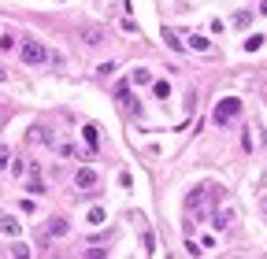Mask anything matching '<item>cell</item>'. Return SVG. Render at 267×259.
I'll return each instance as SVG.
<instances>
[{
    "instance_id": "6da1fadb",
    "label": "cell",
    "mask_w": 267,
    "mask_h": 259,
    "mask_svg": "<svg viewBox=\"0 0 267 259\" xmlns=\"http://www.w3.org/2000/svg\"><path fill=\"white\" fill-rule=\"evenodd\" d=\"M19 56H23L26 67H41L49 63V49H45L41 41H34V37H23V45H19Z\"/></svg>"
},
{
    "instance_id": "30bf717a",
    "label": "cell",
    "mask_w": 267,
    "mask_h": 259,
    "mask_svg": "<svg viewBox=\"0 0 267 259\" xmlns=\"http://www.w3.org/2000/svg\"><path fill=\"white\" fill-rule=\"evenodd\" d=\"M189 49H197V52H208V49H212V41H208V37H200V34H189Z\"/></svg>"
},
{
    "instance_id": "d6986e66",
    "label": "cell",
    "mask_w": 267,
    "mask_h": 259,
    "mask_svg": "<svg viewBox=\"0 0 267 259\" xmlns=\"http://www.w3.org/2000/svg\"><path fill=\"white\" fill-rule=\"evenodd\" d=\"M0 49H4V52H8V49H15V37H12V34H4V37H0Z\"/></svg>"
},
{
    "instance_id": "ffe728a7",
    "label": "cell",
    "mask_w": 267,
    "mask_h": 259,
    "mask_svg": "<svg viewBox=\"0 0 267 259\" xmlns=\"http://www.w3.org/2000/svg\"><path fill=\"white\" fill-rule=\"evenodd\" d=\"M8 167V148H0V170Z\"/></svg>"
},
{
    "instance_id": "8fae6325",
    "label": "cell",
    "mask_w": 267,
    "mask_h": 259,
    "mask_svg": "<svg viewBox=\"0 0 267 259\" xmlns=\"http://www.w3.org/2000/svg\"><path fill=\"white\" fill-rule=\"evenodd\" d=\"M164 41H167V49H171V52H182V41H178V34H175V30H164Z\"/></svg>"
},
{
    "instance_id": "8992f818",
    "label": "cell",
    "mask_w": 267,
    "mask_h": 259,
    "mask_svg": "<svg viewBox=\"0 0 267 259\" xmlns=\"http://www.w3.org/2000/svg\"><path fill=\"white\" fill-rule=\"evenodd\" d=\"M208 200V189L204 185H197V189H189V196H186V211H197L200 204Z\"/></svg>"
},
{
    "instance_id": "5bb4252c",
    "label": "cell",
    "mask_w": 267,
    "mask_h": 259,
    "mask_svg": "<svg viewBox=\"0 0 267 259\" xmlns=\"http://www.w3.org/2000/svg\"><path fill=\"white\" fill-rule=\"evenodd\" d=\"M263 49V34H252L249 41H245V52H260Z\"/></svg>"
},
{
    "instance_id": "603a6c76",
    "label": "cell",
    "mask_w": 267,
    "mask_h": 259,
    "mask_svg": "<svg viewBox=\"0 0 267 259\" xmlns=\"http://www.w3.org/2000/svg\"><path fill=\"white\" fill-rule=\"evenodd\" d=\"M263 145H267V133H263Z\"/></svg>"
},
{
    "instance_id": "3957f363",
    "label": "cell",
    "mask_w": 267,
    "mask_h": 259,
    "mask_svg": "<svg viewBox=\"0 0 267 259\" xmlns=\"http://www.w3.org/2000/svg\"><path fill=\"white\" fill-rule=\"evenodd\" d=\"M115 100H119L130 115H138V111H141V108H138V100L130 97V82H119V85H115Z\"/></svg>"
},
{
    "instance_id": "9c48e42d",
    "label": "cell",
    "mask_w": 267,
    "mask_h": 259,
    "mask_svg": "<svg viewBox=\"0 0 267 259\" xmlns=\"http://www.w3.org/2000/svg\"><path fill=\"white\" fill-rule=\"evenodd\" d=\"M26 189H30V193H37V196L45 193V181H41V174H37V167H30V185H26Z\"/></svg>"
},
{
    "instance_id": "2e32d148",
    "label": "cell",
    "mask_w": 267,
    "mask_h": 259,
    "mask_svg": "<svg viewBox=\"0 0 267 259\" xmlns=\"http://www.w3.org/2000/svg\"><path fill=\"white\" fill-rule=\"evenodd\" d=\"M249 23H252V12H237V15H234V26H237V30H245Z\"/></svg>"
},
{
    "instance_id": "52a82bcc",
    "label": "cell",
    "mask_w": 267,
    "mask_h": 259,
    "mask_svg": "<svg viewBox=\"0 0 267 259\" xmlns=\"http://www.w3.org/2000/svg\"><path fill=\"white\" fill-rule=\"evenodd\" d=\"M0 229H4L8 237H19V233H23V226H19L15 215H0Z\"/></svg>"
},
{
    "instance_id": "ba28073f",
    "label": "cell",
    "mask_w": 267,
    "mask_h": 259,
    "mask_svg": "<svg viewBox=\"0 0 267 259\" xmlns=\"http://www.w3.org/2000/svg\"><path fill=\"white\" fill-rule=\"evenodd\" d=\"M82 137H85V145H89V152H97V126H93V122H89V126H82Z\"/></svg>"
},
{
    "instance_id": "e0dca14e",
    "label": "cell",
    "mask_w": 267,
    "mask_h": 259,
    "mask_svg": "<svg viewBox=\"0 0 267 259\" xmlns=\"http://www.w3.org/2000/svg\"><path fill=\"white\" fill-rule=\"evenodd\" d=\"M149 82H152V74L145 67H138V71H134V85H149Z\"/></svg>"
},
{
    "instance_id": "5b68a950",
    "label": "cell",
    "mask_w": 267,
    "mask_h": 259,
    "mask_svg": "<svg viewBox=\"0 0 267 259\" xmlns=\"http://www.w3.org/2000/svg\"><path fill=\"white\" fill-rule=\"evenodd\" d=\"M67 229H71V222H67V218H49V222H45V233L49 237H67Z\"/></svg>"
},
{
    "instance_id": "ac0fdd59",
    "label": "cell",
    "mask_w": 267,
    "mask_h": 259,
    "mask_svg": "<svg viewBox=\"0 0 267 259\" xmlns=\"http://www.w3.org/2000/svg\"><path fill=\"white\" fill-rule=\"evenodd\" d=\"M215 226H219V229L230 226V211H219V215H215Z\"/></svg>"
},
{
    "instance_id": "4fadbf2b",
    "label": "cell",
    "mask_w": 267,
    "mask_h": 259,
    "mask_svg": "<svg viewBox=\"0 0 267 259\" xmlns=\"http://www.w3.org/2000/svg\"><path fill=\"white\" fill-rule=\"evenodd\" d=\"M100 41H104L100 26H89V30H85V45H100Z\"/></svg>"
},
{
    "instance_id": "7a4b0ae2",
    "label": "cell",
    "mask_w": 267,
    "mask_h": 259,
    "mask_svg": "<svg viewBox=\"0 0 267 259\" xmlns=\"http://www.w3.org/2000/svg\"><path fill=\"white\" fill-rule=\"evenodd\" d=\"M237 115H241V97H223L215 104V111H212V122L215 126H226V122H234Z\"/></svg>"
},
{
    "instance_id": "277c9868",
    "label": "cell",
    "mask_w": 267,
    "mask_h": 259,
    "mask_svg": "<svg viewBox=\"0 0 267 259\" xmlns=\"http://www.w3.org/2000/svg\"><path fill=\"white\" fill-rule=\"evenodd\" d=\"M74 185L85 189V193H89V189H97V170H93V167H82L78 174H74Z\"/></svg>"
},
{
    "instance_id": "7402d4cb",
    "label": "cell",
    "mask_w": 267,
    "mask_h": 259,
    "mask_svg": "<svg viewBox=\"0 0 267 259\" xmlns=\"http://www.w3.org/2000/svg\"><path fill=\"white\" fill-rule=\"evenodd\" d=\"M4 78H8V74H4V71H0V82H4Z\"/></svg>"
},
{
    "instance_id": "9a60e30c",
    "label": "cell",
    "mask_w": 267,
    "mask_h": 259,
    "mask_svg": "<svg viewBox=\"0 0 267 259\" xmlns=\"http://www.w3.org/2000/svg\"><path fill=\"white\" fill-rule=\"evenodd\" d=\"M152 93H156V100H167L171 97V85L167 82H152Z\"/></svg>"
},
{
    "instance_id": "44dd1931",
    "label": "cell",
    "mask_w": 267,
    "mask_h": 259,
    "mask_svg": "<svg viewBox=\"0 0 267 259\" xmlns=\"http://www.w3.org/2000/svg\"><path fill=\"white\" fill-rule=\"evenodd\" d=\"M260 12H263V15H267V0H263V4H260Z\"/></svg>"
},
{
    "instance_id": "7c38bea8",
    "label": "cell",
    "mask_w": 267,
    "mask_h": 259,
    "mask_svg": "<svg viewBox=\"0 0 267 259\" xmlns=\"http://www.w3.org/2000/svg\"><path fill=\"white\" fill-rule=\"evenodd\" d=\"M85 218H89V226H100L108 215H104V207H89V211H85Z\"/></svg>"
}]
</instances>
